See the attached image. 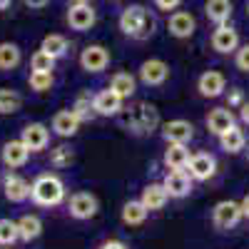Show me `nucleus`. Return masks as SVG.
Returning <instances> with one entry per match:
<instances>
[{
    "label": "nucleus",
    "instance_id": "f257e3e1",
    "mask_svg": "<svg viewBox=\"0 0 249 249\" xmlns=\"http://www.w3.org/2000/svg\"><path fill=\"white\" fill-rule=\"evenodd\" d=\"M117 25H120L122 35H127L132 40H147V37L155 35L157 18L150 13V8H144V5H127L120 13Z\"/></svg>",
    "mask_w": 249,
    "mask_h": 249
},
{
    "label": "nucleus",
    "instance_id": "f03ea898",
    "mask_svg": "<svg viewBox=\"0 0 249 249\" xmlns=\"http://www.w3.org/2000/svg\"><path fill=\"white\" fill-rule=\"evenodd\" d=\"M30 197L40 207H57L65 199V184L57 175H40L30 184Z\"/></svg>",
    "mask_w": 249,
    "mask_h": 249
},
{
    "label": "nucleus",
    "instance_id": "7ed1b4c3",
    "mask_svg": "<svg viewBox=\"0 0 249 249\" xmlns=\"http://www.w3.org/2000/svg\"><path fill=\"white\" fill-rule=\"evenodd\" d=\"M124 127L132 130L135 135H150L160 127V112L150 102H137L124 112Z\"/></svg>",
    "mask_w": 249,
    "mask_h": 249
},
{
    "label": "nucleus",
    "instance_id": "20e7f679",
    "mask_svg": "<svg viewBox=\"0 0 249 249\" xmlns=\"http://www.w3.org/2000/svg\"><path fill=\"white\" fill-rule=\"evenodd\" d=\"M242 207L239 202L234 199H222L212 207V224L217 227V230L227 232V230H234V227L242 222Z\"/></svg>",
    "mask_w": 249,
    "mask_h": 249
},
{
    "label": "nucleus",
    "instance_id": "39448f33",
    "mask_svg": "<svg viewBox=\"0 0 249 249\" xmlns=\"http://www.w3.org/2000/svg\"><path fill=\"white\" fill-rule=\"evenodd\" d=\"M65 23H68L70 30L88 33L97 23V13L90 3H70V8L65 13Z\"/></svg>",
    "mask_w": 249,
    "mask_h": 249
},
{
    "label": "nucleus",
    "instance_id": "423d86ee",
    "mask_svg": "<svg viewBox=\"0 0 249 249\" xmlns=\"http://www.w3.org/2000/svg\"><path fill=\"white\" fill-rule=\"evenodd\" d=\"M100 210V202L92 192H75L68 202V212L72 219H80V222H85V219H92Z\"/></svg>",
    "mask_w": 249,
    "mask_h": 249
},
{
    "label": "nucleus",
    "instance_id": "0eeeda50",
    "mask_svg": "<svg viewBox=\"0 0 249 249\" xmlns=\"http://www.w3.org/2000/svg\"><path fill=\"white\" fill-rule=\"evenodd\" d=\"M167 77H170V65L164 60H160V57H150V60H144L142 65H140V80L147 88L164 85Z\"/></svg>",
    "mask_w": 249,
    "mask_h": 249
},
{
    "label": "nucleus",
    "instance_id": "6e6552de",
    "mask_svg": "<svg viewBox=\"0 0 249 249\" xmlns=\"http://www.w3.org/2000/svg\"><path fill=\"white\" fill-rule=\"evenodd\" d=\"M110 65V50L107 48H102V45H88V48H82L80 53V68L85 70V72H102V70H107Z\"/></svg>",
    "mask_w": 249,
    "mask_h": 249
},
{
    "label": "nucleus",
    "instance_id": "1a4fd4ad",
    "mask_svg": "<svg viewBox=\"0 0 249 249\" xmlns=\"http://www.w3.org/2000/svg\"><path fill=\"white\" fill-rule=\"evenodd\" d=\"M210 45H212V50L219 53V55H234L237 48H239V33H237L232 25H219V28L212 30Z\"/></svg>",
    "mask_w": 249,
    "mask_h": 249
},
{
    "label": "nucleus",
    "instance_id": "9d476101",
    "mask_svg": "<svg viewBox=\"0 0 249 249\" xmlns=\"http://www.w3.org/2000/svg\"><path fill=\"white\" fill-rule=\"evenodd\" d=\"M184 172L190 175L192 179H197V182H207V179H212L214 172H217V160L210 152H197V155L190 157Z\"/></svg>",
    "mask_w": 249,
    "mask_h": 249
},
{
    "label": "nucleus",
    "instance_id": "9b49d317",
    "mask_svg": "<svg viewBox=\"0 0 249 249\" xmlns=\"http://www.w3.org/2000/svg\"><path fill=\"white\" fill-rule=\"evenodd\" d=\"M195 137V124L190 120H170L162 127V140L167 144H190Z\"/></svg>",
    "mask_w": 249,
    "mask_h": 249
},
{
    "label": "nucleus",
    "instance_id": "f8f14e48",
    "mask_svg": "<svg viewBox=\"0 0 249 249\" xmlns=\"http://www.w3.org/2000/svg\"><path fill=\"white\" fill-rule=\"evenodd\" d=\"M167 30H170L172 37L187 40V37L195 35L197 20H195L192 13H187V10H175V13H170V18H167Z\"/></svg>",
    "mask_w": 249,
    "mask_h": 249
},
{
    "label": "nucleus",
    "instance_id": "ddd939ff",
    "mask_svg": "<svg viewBox=\"0 0 249 249\" xmlns=\"http://www.w3.org/2000/svg\"><path fill=\"white\" fill-rule=\"evenodd\" d=\"M20 140L25 142V147L30 152H43L50 142V130L43 122H28L23 127V132H20Z\"/></svg>",
    "mask_w": 249,
    "mask_h": 249
},
{
    "label": "nucleus",
    "instance_id": "4468645a",
    "mask_svg": "<svg viewBox=\"0 0 249 249\" xmlns=\"http://www.w3.org/2000/svg\"><path fill=\"white\" fill-rule=\"evenodd\" d=\"M162 187L167 190L170 199H182L192 192V177L184 170H170L162 179Z\"/></svg>",
    "mask_w": 249,
    "mask_h": 249
},
{
    "label": "nucleus",
    "instance_id": "2eb2a0df",
    "mask_svg": "<svg viewBox=\"0 0 249 249\" xmlns=\"http://www.w3.org/2000/svg\"><path fill=\"white\" fill-rule=\"evenodd\" d=\"M197 90H199L202 97L214 100V97H219V95L227 92V77H224L219 70H207V72H202L199 80H197Z\"/></svg>",
    "mask_w": 249,
    "mask_h": 249
},
{
    "label": "nucleus",
    "instance_id": "dca6fc26",
    "mask_svg": "<svg viewBox=\"0 0 249 249\" xmlns=\"http://www.w3.org/2000/svg\"><path fill=\"white\" fill-rule=\"evenodd\" d=\"M92 107H95V115H102V117H115L122 112V97L117 92H112L110 88L100 90L97 95H92Z\"/></svg>",
    "mask_w": 249,
    "mask_h": 249
},
{
    "label": "nucleus",
    "instance_id": "f3484780",
    "mask_svg": "<svg viewBox=\"0 0 249 249\" xmlns=\"http://www.w3.org/2000/svg\"><path fill=\"white\" fill-rule=\"evenodd\" d=\"M0 160H3V164L8 170H18L23 167V164L30 160V150L25 147L23 140H10L3 144V155H0Z\"/></svg>",
    "mask_w": 249,
    "mask_h": 249
},
{
    "label": "nucleus",
    "instance_id": "a211bd4d",
    "mask_svg": "<svg viewBox=\"0 0 249 249\" xmlns=\"http://www.w3.org/2000/svg\"><path fill=\"white\" fill-rule=\"evenodd\" d=\"M232 13H234L232 0H204V15H207V20H210L214 28L230 25Z\"/></svg>",
    "mask_w": 249,
    "mask_h": 249
},
{
    "label": "nucleus",
    "instance_id": "6ab92c4d",
    "mask_svg": "<svg viewBox=\"0 0 249 249\" xmlns=\"http://www.w3.org/2000/svg\"><path fill=\"white\" fill-rule=\"evenodd\" d=\"M204 124H207V130H210L214 137H219L227 130H232L234 124H237V120H234V112L230 107H214V110H210Z\"/></svg>",
    "mask_w": 249,
    "mask_h": 249
},
{
    "label": "nucleus",
    "instance_id": "aec40b11",
    "mask_svg": "<svg viewBox=\"0 0 249 249\" xmlns=\"http://www.w3.org/2000/svg\"><path fill=\"white\" fill-rule=\"evenodd\" d=\"M3 195L10 202H25L30 197V182L25 177L15 175V172H8L3 177Z\"/></svg>",
    "mask_w": 249,
    "mask_h": 249
},
{
    "label": "nucleus",
    "instance_id": "412c9836",
    "mask_svg": "<svg viewBox=\"0 0 249 249\" xmlns=\"http://www.w3.org/2000/svg\"><path fill=\"white\" fill-rule=\"evenodd\" d=\"M80 120H77V115L72 112V110H60V112H55V117H53V132L55 135H60V137H75L77 135V130H80Z\"/></svg>",
    "mask_w": 249,
    "mask_h": 249
},
{
    "label": "nucleus",
    "instance_id": "4be33fe9",
    "mask_svg": "<svg viewBox=\"0 0 249 249\" xmlns=\"http://www.w3.org/2000/svg\"><path fill=\"white\" fill-rule=\"evenodd\" d=\"M167 199H170L167 190H164L162 184H157V182H152V184L144 187V190H142V197H140V202L147 207V212H157V210H162V207L167 204Z\"/></svg>",
    "mask_w": 249,
    "mask_h": 249
},
{
    "label": "nucleus",
    "instance_id": "5701e85b",
    "mask_svg": "<svg viewBox=\"0 0 249 249\" xmlns=\"http://www.w3.org/2000/svg\"><path fill=\"white\" fill-rule=\"evenodd\" d=\"M217 140H219V147L227 155H239L242 150H247V135H244V130L239 127V124H234L232 130H227Z\"/></svg>",
    "mask_w": 249,
    "mask_h": 249
},
{
    "label": "nucleus",
    "instance_id": "b1692460",
    "mask_svg": "<svg viewBox=\"0 0 249 249\" xmlns=\"http://www.w3.org/2000/svg\"><path fill=\"white\" fill-rule=\"evenodd\" d=\"M190 150H187V144H167V150H164V167L167 170H187V162H190Z\"/></svg>",
    "mask_w": 249,
    "mask_h": 249
},
{
    "label": "nucleus",
    "instance_id": "393cba45",
    "mask_svg": "<svg viewBox=\"0 0 249 249\" xmlns=\"http://www.w3.org/2000/svg\"><path fill=\"white\" fill-rule=\"evenodd\" d=\"M20 62H23V50H20L18 43H10V40L0 43V70L3 72L15 70Z\"/></svg>",
    "mask_w": 249,
    "mask_h": 249
},
{
    "label": "nucleus",
    "instance_id": "a878e982",
    "mask_svg": "<svg viewBox=\"0 0 249 249\" xmlns=\"http://www.w3.org/2000/svg\"><path fill=\"white\" fill-rule=\"evenodd\" d=\"M18 232H20V242H35L43 234V222L35 214H23L18 219Z\"/></svg>",
    "mask_w": 249,
    "mask_h": 249
},
{
    "label": "nucleus",
    "instance_id": "bb28decb",
    "mask_svg": "<svg viewBox=\"0 0 249 249\" xmlns=\"http://www.w3.org/2000/svg\"><path fill=\"white\" fill-rule=\"evenodd\" d=\"M112 92H117L122 100H127V97H132L135 95V90H137V80L130 75V72H115L112 77H110V85H107Z\"/></svg>",
    "mask_w": 249,
    "mask_h": 249
},
{
    "label": "nucleus",
    "instance_id": "cd10ccee",
    "mask_svg": "<svg viewBox=\"0 0 249 249\" xmlns=\"http://www.w3.org/2000/svg\"><path fill=\"white\" fill-rule=\"evenodd\" d=\"M147 207H144L140 199H130V202H124V207H122V222L127 224V227H137V224H142L144 219H147Z\"/></svg>",
    "mask_w": 249,
    "mask_h": 249
},
{
    "label": "nucleus",
    "instance_id": "c85d7f7f",
    "mask_svg": "<svg viewBox=\"0 0 249 249\" xmlns=\"http://www.w3.org/2000/svg\"><path fill=\"white\" fill-rule=\"evenodd\" d=\"M40 50H45L48 55H53L55 60H60V57H65V55H68L70 43H68V37H65V35L53 33V35H45V37H43V45H40Z\"/></svg>",
    "mask_w": 249,
    "mask_h": 249
},
{
    "label": "nucleus",
    "instance_id": "c756f323",
    "mask_svg": "<svg viewBox=\"0 0 249 249\" xmlns=\"http://www.w3.org/2000/svg\"><path fill=\"white\" fill-rule=\"evenodd\" d=\"M20 107H23V97H20V92L0 88V115H15Z\"/></svg>",
    "mask_w": 249,
    "mask_h": 249
},
{
    "label": "nucleus",
    "instance_id": "7c9ffc66",
    "mask_svg": "<svg viewBox=\"0 0 249 249\" xmlns=\"http://www.w3.org/2000/svg\"><path fill=\"white\" fill-rule=\"evenodd\" d=\"M70 110L77 115L80 122H90V120L95 117V107H92V97H90V92H80L77 100H75V105H72Z\"/></svg>",
    "mask_w": 249,
    "mask_h": 249
},
{
    "label": "nucleus",
    "instance_id": "2f4dec72",
    "mask_svg": "<svg viewBox=\"0 0 249 249\" xmlns=\"http://www.w3.org/2000/svg\"><path fill=\"white\" fill-rule=\"evenodd\" d=\"M55 57L48 55L45 50H35L30 57V72H53L55 70Z\"/></svg>",
    "mask_w": 249,
    "mask_h": 249
},
{
    "label": "nucleus",
    "instance_id": "473e14b6",
    "mask_svg": "<svg viewBox=\"0 0 249 249\" xmlns=\"http://www.w3.org/2000/svg\"><path fill=\"white\" fill-rule=\"evenodd\" d=\"M20 239L18 222L13 219H0V247H13Z\"/></svg>",
    "mask_w": 249,
    "mask_h": 249
},
{
    "label": "nucleus",
    "instance_id": "72a5a7b5",
    "mask_svg": "<svg viewBox=\"0 0 249 249\" xmlns=\"http://www.w3.org/2000/svg\"><path fill=\"white\" fill-rule=\"evenodd\" d=\"M28 85H30V90H35V92H48V90H53V85H55V77H53V72H30Z\"/></svg>",
    "mask_w": 249,
    "mask_h": 249
},
{
    "label": "nucleus",
    "instance_id": "f704fd0d",
    "mask_svg": "<svg viewBox=\"0 0 249 249\" xmlns=\"http://www.w3.org/2000/svg\"><path fill=\"white\" fill-rule=\"evenodd\" d=\"M50 162H53V167H68L72 162V150L68 144H57L55 150H50Z\"/></svg>",
    "mask_w": 249,
    "mask_h": 249
},
{
    "label": "nucleus",
    "instance_id": "c9c22d12",
    "mask_svg": "<svg viewBox=\"0 0 249 249\" xmlns=\"http://www.w3.org/2000/svg\"><path fill=\"white\" fill-rule=\"evenodd\" d=\"M234 68L239 72H247L249 75V43H244V45L237 48V53H234Z\"/></svg>",
    "mask_w": 249,
    "mask_h": 249
},
{
    "label": "nucleus",
    "instance_id": "e433bc0d",
    "mask_svg": "<svg viewBox=\"0 0 249 249\" xmlns=\"http://www.w3.org/2000/svg\"><path fill=\"white\" fill-rule=\"evenodd\" d=\"M227 95V107L230 110H239L244 102H247V97H244V90L242 88H232L230 92H224Z\"/></svg>",
    "mask_w": 249,
    "mask_h": 249
},
{
    "label": "nucleus",
    "instance_id": "4c0bfd02",
    "mask_svg": "<svg viewBox=\"0 0 249 249\" xmlns=\"http://www.w3.org/2000/svg\"><path fill=\"white\" fill-rule=\"evenodd\" d=\"M155 8L162 10V13H175L179 5H182V0H152Z\"/></svg>",
    "mask_w": 249,
    "mask_h": 249
},
{
    "label": "nucleus",
    "instance_id": "58836bf2",
    "mask_svg": "<svg viewBox=\"0 0 249 249\" xmlns=\"http://www.w3.org/2000/svg\"><path fill=\"white\" fill-rule=\"evenodd\" d=\"M97 249H127V244L120 242V239H107V242H102Z\"/></svg>",
    "mask_w": 249,
    "mask_h": 249
},
{
    "label": "nucleus",
    "instance_id": "ea45409f",
    "mask_svg": "<svg viewBox=\"0 0 249 249\" xmlns=\"http://www.w3.org/2000/svg\"><path fill=\"white\" fill-rule=\"evenodd\" d=\"M25 3V8H30V10H43L45 5H50V0H23Z\"/></svg>",
    "mask_w": 249,
    "mask_h": 249
},
{
    "label": "nucleus",
    "instance_id": "a19ab883",
    "mask_svg": "<svg viewBox=\"0 0 249 249\" xmlns=\"http://www.w3.org/2000/svg\"><path fill=\"white\" fill-rule=\"evenodd\" d=\"M239 120H242L244 124H249V100H247L244 105L239 107Z\"/></svg>",
    "mask_w": 249,
    "mask_h": 249
},
{
    "label": "nucleus",
    "instance_id": "79ce46f5",
    "mask_svg": "<svg viewBox=\"0 0 249 249\" xmlns=\"http://www.w3.org/2000/svg\"><path fill=\"white\" fill-rule=\"evenodd\" d=\"M239 207H242V217H244V219H249V195H244V197H242Z\"/></svg>",
    "mask_w": 249,
    "mask_h": 249
},
{
    "label": "nucleus",
    "instance_id": "37998d69",
    "mask_svg": "<svg viewBox=\"0 0 249 249\" xmlns=\"http://www.w3.org/2000/svg\"><path fill=\"white\" fill-rule=\"evenodd\" d=\"M13 5V0H0V13H3V10H8Z\"/></svg>",
    "mask_w": 249,
    "mask_h": 249
},
{
    "label": "nucleus",
    "instance_id": "c03bdc74",
    "mask_svg": "<svg viewBox=\"0 0 249 249\" xmlns=\"http://www.w3.org/2000/svg\"><path fill=\"white\" fill-rule=\"evenodd\" d=\"M68 3H92V0H68Z\"/></svg>",
    "mask_w": 249,
    "mask_h": 249
},
{
    "label": "nucleus",
    "instance_id": "a18cd8bd",
    "mask_svg": "<svg viewBox=\"0 0 249 249\" xmlns=\"http://www.w3.org/2000/svg\"><path fill=\"white\" fill-rule=\"evenodd\" d=\"M247 18H249V0H247Z\"/></svg>",
    "mask_w": 249,
    "mask_h": 249
},
{
    "label": "nucleus",
    "instance_id": "49530a36",
    "mask_svg": "<svg viewBox=\"0 0 249 249\" xmlns=\"http://www.w3.org/2000/svg\"><path fill=\"white\" fill-rule=\"evenodd\" d=\"M244 152H247V160H249V147H247V150H244Z\"/></svg>",
    "mask_w": 249,
    "mask_h": 249
},
{
    "label": "nucleus",
    "instance_id": "de8ad7c7",
    "mask_svg": "<svg viewBox=\"0 0 249 249\" xmlns=\"http://www.w3.org/2000/svg\"><path fill=\"white\" fill-rule=\"evenodd\" d=\"M112 3H122V0H112Z\"/></svg>",
    "mask_w": 249,
    "mask_h": 249
},
{
    "label": "nucleus",
    "instance_id": "09e8293b",
    "mask_svg": "<svg viewBox=\"0 0 249 249\" xmlns=\"http://www.w3.org/2000/svg\"><path fill=\"white\" fill-rule=\"evenodd\" d=\"M3 249H8V247H3Z\"/></svg>",
    "mask_w": 249,
    "mask_h": 249
}]
</instances>
